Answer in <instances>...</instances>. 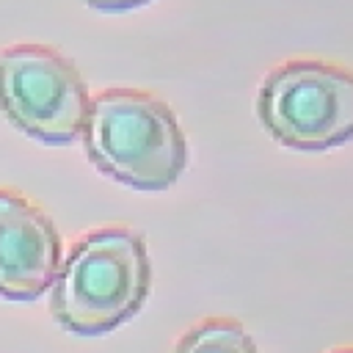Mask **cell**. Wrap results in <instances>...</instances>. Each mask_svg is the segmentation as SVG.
I'll list each match as a JSON object with an SVG mask.
<instances>
[{"label":"cell","instance_id":"1","mask_svg":"<svg viewBox=\"0 0 353 353\" xmlns=\"http://www.w3.org/2000/svg\"><path fill=\"white\" fill-rule=\"evenodd\" d=\"M149 284L152 265L143 237L124 226L94 229L61 262L50 287V309L66 331L99 336L143 306Z\"/></svg>","mask_w":353,"mask_h":353},{"label":"cell","instance_id":"2","mask_svg":"<svg viewBox=\"0 0 353 353\" xmlns=\"http://www.w3.org/2000/svg\"><path fill=\"white\" fill-rule=\"evenodd\" d=\"M88 160L135 190H165L188 165V141L171 108L135 88H108L88 105L83 124Z\"/></svg>","mask_w":353,"mask_h":353},{"label":"cell","instance_id":"3","mask_svg":"<svg viewBox=\"0 0 353 353\" xmlns=\"http://www.w3.org/2000/svg\"><path fill=\"white\" fill-rule=\"evenodd\" d=\"M256 116L290 149L342 146L353 141V72L317 58L284 61L262 80Z\"/></svg>","mask_w":353,"mask_h":353},{"label":"cell","instance_id":"4","mask_svg":"<svg viewBox=\"0 0 353 353\" xmlns=\"http://www.w3.org/2000/svg\"><path fill=\"white\" fill-rule=\"evenodd\" d=\"M88 88L77 66L41 44H14L0 52V110L28 138L50 146L83 135Z\"/></svg>","mask_w":353,"mask_h":353},{"label":"cell","instance_id":"5","mask_svg":"<svg viewBox=\"0 0 353 353\" xmlns=\"http://www.w3.org/2000/svg\"><path fill=\"white\" fill-rule=\"evenodd\" d=\"M61 268V234L25 196L0 188V298L36 301Z\"/></svg>","mask_w":353,"mask_h":353},{"label":"cell","instance_id":"6","mask_svg":"<svg viewBox=\"0 0 353 353\" xmlns=\"http://www.w3.org/2000/svg\"><path fill=\"white\" fill-rule=\"evenodd\" d=\"M174 353H256V345L237 320L210 317L193 325L176 342Z\"/></svg>","mask_w":353,"mask_h":353},{"label":"cell","instance_id":"7","mask_svg":"<svg viewBox=\"0 0 353 353\" xmlns=\"http://www.w3.org/2000/svg\"><path fill=\"white\" fill-rule=\"evenodd\" d=\"M83 3L91 6V8H97V11H110V14H116V11H130V8L146 6V3H152V0H83Z\"/></svg>","mask_w":353,"mask_h":353},{"label":"cell","instance_id":"8","mask_svg":"<svg viewBox=\"0 0 353 353\" xmlns=\"http://www.w3.org/2000/svg\"><path fill=\"white\" fill-rule=\"evenodd\" d=\"M331 353H353V347H339V350H331Z\"/></svg>","mask_w":353,"mask_h":353}]
</instances>
